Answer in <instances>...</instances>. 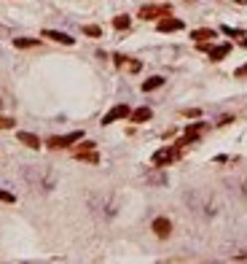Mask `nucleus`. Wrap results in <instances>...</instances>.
<instances>
[{"mask_svg":"<svg viewBox=\"0 0 247 264\" xmlns=\"http://www.w3.org/2000/svg\"><path fill=\"white\" fill-rule=\"evenodd\" d=\"M191 38H194L196 43H204V41H212V38H218V33L210 30V27H202V30H194Z\"/></svg>","mask_w":247,"mask_h":264,"instance_id":"9b49d317","label":"nucleus"},{"mask_svg":"<svg viewBox=\"0 0 247 264\" xmlns=\"http://www.w3.org/2000/svg\"><path fill=\"white\" fill-rule=\"evenodd\" d=\"M127 116H132V111H129V105H116V108H110L108 113H105V119H102V124H113V121H118V119H127Z\"/></svg>","mask_w":247,"mask_h":264,"instance_id":"423d86ee","label":"nucleus"},{"mask_svg":"<svg viewBox=\"0 0 247 264\" xmlns=\"http://www.w3.org/2000/svg\"><path fill=\"white\" fill-rule=\"evenodd\" d=\"M75 159H81V162H91V165H97L100 162V154L94 151V143H81L78 148H75Z\"/></svg>","mask_w":247,"mask_h":264,"instance_id":"20e7f679","label":"nucleus"},{"mask_svg":"<svg viewBox=\"0 0 247 264\" xmlns=\"http://www.w3.org/2000/svg\"><path fill=\"white\" fill-rule=\"evenodd\" d=\"M41 41L38 38H14V46L16 49H30V46H38Z\"/></svg>","mask_w":247,"mask_h":264,"instance_id":"ddd939ff","label":"nucleus"},{"mask_svg":"<svg viewBox=\"0 0 247 264\" xmlns=\"http://www.w3.org/2000/svg\"><path fill=\"white\" fill-rule=\"evenodd\" d=\"M83 33L91 35V38H100V35H102V30H100L97 24H86V27H83Z\"/></svg>","mask_w":247,"mask_h":264,"instance_id":"dca6fc26","label":"nucleus"},{"mask_svg":"<svg viewBox=\"0 0 247 264\" xmlns=\"http://www.w3.org/2000/svg\"><path fill=\"white\" fill-rule=\"evenodd\" d=\"M229 51H231V43H223V46H210V51H207V54H210L212 62H221L223 57H229Z\"/></svg>","mask_w":247,"mask_h":264,"instance_id":"1a4fd4ad","label":"nucleus"},{"mask_svg":"<svg viewBox=\"0 0 247 264\" xmlns=\"http://www.w3.org/2000/svg\"><path fill=\"white\" fill-rule=\"evenodd\" d=\"M234 3H239V6H247V0H234Z\"/></svg>","mask_w":247,"mask_h":264,"instance_id":"aec40b11","label":"nucleus"},{"mask_svg":"<svg viewBox=\"0 0 247 264\" xmlns=\"http://www.w3.org/2000/svg\"><path fill=\"white\" fill-rule=\"evenodd\" d=\"M161 84H164V78L161 75H153V78H148L145 84H142V92H153V89H159Z\"/></svg>","mask_w":247,"mask_h":264,"instance_id":"4468645a","label":"nucleus"},{"mask_svg":"<svg viewBox=\"0 0 247 264\" xmlns=\"http://www.w3.org/2000/svg\"><path fill=\"white\" fill-rule=\"evenodd\" d=\"M43 38H51L56 43H65V46H73L75 38H70L68 33H59V30H43Z\"/></svg>","mask_w":247,"mask_h":264,"instance_id":"6e6552de","label":"nucleus"},{"mask_svg":"<svg viewBox=\"0 0 247 264\" xmlns=\"http://www.w3.org/2000/svg\"><path fill=\"white\" fill-rule=\"evenodd\" d=\"M177 30H183V19H177L172 14L159 19V33H177Z\"/></svg>","mask_w":247,"mask_h":264,"instance_id":"39448f33","label":"nucleus"},{"mask_svg":"<svg viewBox=\"0 0 247 264\" xmlns=\"http://www.w3.org/2000/svg\"><path fill=\"white\" fill-rule=\"evenodd\" d=\"M16 197L11 194V192H0V202H14Z\"/></svg>","mask_w":247,"mask_h":264,"instance_id":"a211bd4d","label":"nucleus"},{"mask_svg":"<svg viewBox=\"0 0 247 264\" xmlns=\"http://www.w3.org/2000/svg\"><path fill=\"white\" fill-rule=\"evenodd\" d=\"M16 140L27 148H41V140H38V135H33V132H19Z\"/></svg>","mask_w":247,"mask_h":264,"instance_id":"9d476101","label":"nucleus"},{"mask_svg":"<svg viewBox=\"0 0 247 264\" xmlns=\"http://www.w3.org/2000/svg\"><path fill=\"white\" fill-rule=\"evenodd\" d=\"M153 232H156V237L167 240L169 232H172V221H169V219H156L153 221Z\"/></svg>","mask_w":247,"mask_h":264,"instance_id":"0eeeda50","label":"nucleus"},{"mask_svg":"<svg viewBox=\"0 0 247 264\" xmlns=\"http://www.w3.org/2000/svg\"><path fill=\"white\" fill-rule=\"evenodd\" d=\"M150 116H153V111H150V108H137V111H132V121H135V124H142V121H148Z\"/></svg>","mask_w":247,"mask_h":264,"instance_id":"f8f14e48","label":"nucleus"},{"mask_svg":"<svg viewBox=\"0 0 247 264\" xmlns=\"http://www.w3.org/2000/svg\"><path fill=\"white\" fill-rule=\"evenodd\" d=\"M239 43H242L244 49H247V35H242V38H239Z\"/></svg>","mask_w":247,"mask_h":264,"instance_id":"6ab92c4d","label":"nucleus"},{"mask_svg":"<svg viewBox=\"0 0 247 264\" xmlns=\"http://www.w3.org/2000/svg\"><path fill=\"white\" fill-rule=\"evenodd\" d=\"M177 156H180V146H167V148H161V151H156V154H153V165L164 167L169 162H175Z\"/></svg>","mask_w":247,"mask_h":264,"instance_id":"7ed1b4c3","label":"nucleus"},{"mask_svg":"<svg viewBox=\"0 0 247 264\" xmlns=\"http://www.w3.org/2000/svg\"><path fill=\"white\" fill-rule=\"evenodd\" d=\"M14 124H16L14 119H8V116H0V129H11Z\"/></svg>","mask_w":247,"mask_h":264,"instance_id":"f3484780","label":"nucleus"},{"mask_svg":"<svg viewBox=\"0 0 247 264\" xmlns=\"http://www.w3.org/2000/svg\"><path fill=\"white\" fill-rule=\"evenodd\" d=\"M0 105H3V102H0Z\"/></svg>","mask_w":247,"mask_h":264,"instance_id":"412c9836","label":"nucleus"},{"mask_svg":"<svg viewBox=\"0 0 247 264\" xmlns=\"http://www.w3.org/2000/svg\"><path fill=\"white\" fill-rule=\"evenodd\" d=\"M172 14V6H159V3H150V6H142L140 8V19H161V16H169Z\"/></svg>","mask_w":247,"mask_h":264,"instance_id":"f03ea898","label":"nucleus"},{"mask_svg":"<svg viewBox=\"0 0 247 264\" xmlns=\"http://www.w3.org/2000/svg\"><path fill=\"white\" fill-rule=\"evenodd\" d=\"M83 138V132L81 129H75V132H68V135H54V138H49V148H68V146H73V143H78V140Z\"/></svg>","mask_w":247,"mask_h":264,"instance_id":"f257e3e1","label":"nucleus"},{"mask_svg":"<svg viewBox=\"0 0 247 264\" xmlns=\"http://www.w3.org/2000/svg\"><path fill=\"white\" fill-rule=\"evenodd\" d=\"M113 27H116V30H129V27H132V19L121 14V16L113 19Z\"/></svg>","mask_w":247,"mask_h":264,"instance_id":"2eb2a0df","label":"nucleus"}]
</instances>
